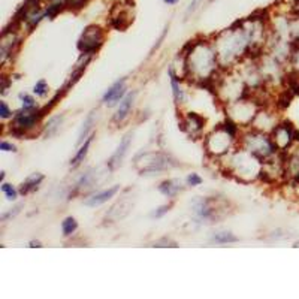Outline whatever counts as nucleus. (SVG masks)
<instances>
[{
	"label": "nucleus",
	"mask_w": 299,
	"mask_h": 299,
	"mask_svg": "<svg viewBox=\"0 0 299 299\" xmlns=\"http://www.w3.org/2000/svg\"><path fill=\"white\" fill-rule=\"evenodd\" d=\"M93 139H94V133H92L90 137L83 142V145L79 147V150L76 151L75 157L70 160V166H72V168H78V166L81 165V163L84 161V159H86V156H87V153H89V148H90Z\"/></svg>",
	"instance_id": "obj_10"
},
{
	"label": "nucleus",
	"mask_w": 299,
	"mask_h": 299,
	"mask_svg": "<svg viewBox=\"0 0 299 299\" xmlns=\"http://www.w3.org/2000/svg\"><path fill=\"white\" fill-rule=\"evenodd\" d=\"M48 92H49V87H48V83L45 79H39L33 87V93L38 97H45L48 94Z\"/></svg>",
	"instance_id": "obj_18"
},
{
	"label": "nucleus",
	"mask_w": 299,
	"mask_h": 299,
	"mask_svg": "<svg viewBox=\"0 0 299 299\" xmlns=\"http://www.w3.org/2000/svg\"><path fill=\"white\" fill-rule=\"evenodd\" d=\"M3 180H5V171H2V172H0V181L3 183Z\"/></svg>",
	"instance_id": "obj_33"
},
{
	"label": "nucleus",
	"mask_w": 299,
	"mask_h": 299,
	"mask_svg": "<svg viewBox=\"0 0 299 299\" xmlns=\"http://www.w3.org/2000/svg\"><path fill=\"white\" fill-rule=\"evenodd\" d=\"M94 114H96V111H92L89 115H87V118L84 120V123H83V127H81V132H79V137H78V145L79 144H83L87 138H89V133H90V130L93 129V124H94Z\"/></svg>",
	"instance_id": "obj_13"
},
{
	"label": "nucleus",
	"mask_w": 299,
	"mask_h": 299,
	"mask_svg": "<svg viewBox=\"0 0 299 299\" xmlns=\"http://www.w3.org/2000/svg\"><path fill=\"white\" fill-rule=\"evenodd\" d=\"M178 2H180V0H163V3H165V5H169V6L177 5Z\"/></svg>",
	"instance_id": "obj_29"
},
{
	"label": "nucleus",
	"mask_w": 299,
	"mask_h": 299,
	"mask_svg": "<svg viewBox=\"0 0 299 299\" xmlns=\"http://www.w3.org/2000/svg\"><path fill=\"white\" fill-rule=\"evenodd\" d=\"M201 2H202V0H192V2H190V5H188V8H187V15H190L192 12H195L196 8L201 5Z\"/></svg>",
	"instance_id": "obj_27"
},
{
	"label": "nucleus",
	"mask_w": 299,
	"mask_h": 299,
	"mask_svg": "<svg viewBox=\"0 0 299 299\" xmlns=\"http://www.w3.org/2000/svg\"><path fill=\"white\" fill-rule=\"evenodd\" d=\"M132 138H133V133L129 132L127 135H124V138L121 139L118 148L115 150V153L113 154V157L110 159V161H108V166H110V169H117L118 166H121V163L130 148V144H132Z\"/></svg>",
	"instance_id": "obj_6"
},
{
	"label": "nucleus",
	"mask_w": 299,
	"mask_h": 299,
	"mask_svg": "<svg viewBox=\"0 0 299 299\" xmlns=\"http://www.w3.org/2000/svg\"><path fill=\"white\" fill-rule=\"evenodd\" d=\"M2 192L5 193V196H6V199H9V201H15L17 199V196H18V192H17V188L12 185V184H8V183H2Z\"/></svg>",
	"instance_id": "obj_20"
},
{
	"label": "nucleus",
	"mask_w": 299,
	"mask_h": 299,
	"mask_svg": "<svg viewBox=\"0 0 299 299\" xmlns=\"http://www.w3.org/2000/svg\"><path fill=\"white\" fill-rule=\"evenodd\" d=\"M168 73H169V76H171V87H172L174 99H175L177 103H181L183 99H184V93H183V90L180 89V78L177 76V73L174 72L172 68H169Z\"/></svg>",
	"instance_id": "obj_14"
},
{
	"label": "nucleus",
	"mask_w": 299,
	"mask_h": 299,
	"mask_svg": "<svg viewBox=\"0 0 299 299\" xmlns=\"http://www.w3.org/2000/svg\"><path fill=\"white\" fill-rule=\"evenodd\" d=\"M0 150H2V151H12V153H15V151H17V147H15L12 142H9V141H2V142H0Z\"/></svg>",
	"instance_id": "obj_26"
},
{
	"label": "nucleus",
	"mask_w": 299,
	"mask_h": 299,
	"mask_svg": "<svg viewBox=\"0 0 299 299\" xmlns=\"http://www.w3.org/2000/svg\"><path fill=\"white\" fill-rule=\"evenodd\" d=\"M105 39V33L99 25L92 24L87 25L78 42V49L83 54H96V51L102 46Z\"/></svg>",
	"instance_id": "obj_1"
},
{
	"label": "nucleus",
	"mask_w": 299,
	"mask_h": 299,
	"mask_svg": "<svg viewBox=\"0 0 299 299\" xmlns=\"http://www.w3.org/2000/svg\"><path fill=\"white\" fill-rule=\"evenodd\" d=\"M292 96H293V93L287 89L286 92H283L281 94H280V97H278V102H277V106L280 108V110H286V108L290 105V102H292Z\"/></svg>",
	"instance_id": "obj_19"
},
{
	"label": "nucleus",
	"mask_w": 299,
	"mask_h": 299,
	"mask_svg": "<svg viewBox=\"0 0 299 299\" xmlns=\"http://www.w3.org/2000/svg\"><path fill=\"white\" fill-rule=\"evenodd\" d=\"M135 97H137V92H130V93H127V94L123 97V100L120 102L118 110H117V113H115V115H114V118H113L114 123H123V121L129 117V114H130V111H132V106H133Z\"/></svg>",
	"instance_id": "obj_8"
},
{
	"label": "nucleus",
	"mask_w": 299,
	"mask_h": 299,
	"mask_svg": "<svg viewBox=\"0 0 299 299\" xmlns=\"http://www.w3.org/2000/svg\"><path fill=\"white\" fill-rule=\"evenodd\" d=\"M126 96V78L118 79L110 89H108L102 97V102L108 106H115Z\"/></svg>",
	"instance_id": "obj_5"
},
{
	"label": "nucleus",
	"mask_w": 299,
	"mask_h": 299,
	"mask_svg": "<svg viewBox=\"0 0 299 299\" xmlns=\"http://www.w3.org/2000/svg\"><path fill=\"white\" fill-rule=\"evenodd\" d=\"M46 3H66L68 0H44Z\"/></svg>",
	"instance_id": "obj_30"
},
{
	"label": "nucleus",
	"mask_w": 299,
	"mask_h": 299,
	"mask_svg": "<svg viewBox=\"0 0 299 299\" xmlns=\"http://www.w3.org/2000/svg\"><path fill=\"white\" fill-rule=\"evenodd\" d=\"M293 141H295V142H299V130H296V129H295V132H293Z\"/></svg>",
	"instance_id": "obj_32"
},
{
	"label": "nucleus",
	"mask_w": 299,
	"mask_h": 299,
	"mask_svg": "<svg viewBox=\"0 0 299 299\" xmlns=\"http://www.w3.org/2000/svg\"><path fill=\"white\" fill-rule=\"evenodd\" d=\"M293 132H295V127L290 121H283L273 129V139L280 150L284 151V150H287V147L292 142H295L293 141Z\"/></svg>",
	"instance_id": "obj_4"
},
{
	"label": "nucleus",
	"mask_w": 299,
	"mask_h": 299,
	"mask_svg": "<svg viewBox=\"0 0 299 299\" xmlns=\"http://www.w3.org/2000/svg\"><path fill=\"white\" fill-rule=\"evenodd\" d=\"M118 192H120V185H113V187H110V188L102 190V192H97V193H94L93 196L87 198V199L84 201V205H87V207H90V208L100 207V205L106 204L111 198H114Z\"/></svg>",
	"instance_id": "obj_7"
},
{
	"label": "nucleus",
	"mask_w": 299,
	"mask_h": 299,
	"mask_svg": "<svg viewBox=\"0 0 299 299\" xmlns=\"http://www.w3.org/2000/svg\"><path fill=\"white\" fill-rule=\"evenodd\" d=\"M187 185H192V187H195V185H199V184H202V178L198 175V174H190L188 177H187Z\"/></svg>",
	"instance_id": "obj_24"
},
{
	"label": "nucleus",
	"mask_w": 299,
	"mask_h": 299,
	"mask_svg": "<svg viewBox=\"0 0 299 299\" xmlns=\"http://www.w3.org/2000/svg\"><path fill=\"white\" fill-rule=\"evenodd\" d=\"M223 129H225V132L228 133V135H230V137L235 139L236 138V133H238V124L233 121V118H226V121H225V124L222 126Z\"/></svg>",
	"instance_id": "obj_21"
},
{
	"label": "nucleus",
	"mask_w": 299,
	"mask_h": 299,
	"mask_svg": "<svg viewBox=\"0 0 299 299\" xmlns=\"http://www.w3.org/2000/svg\"><path fill=\"white\" fill-rule=\"evenodd\" d=\"M42 181H44V175L39 174V172H36V174L30 175L29 178H27V180L21 184V187H20L18 192H20L23 196H24V195H29V193H32V192H35V190L39 188V184H41Z\"/></svg>",
	"instance_id": "obj_9"
},
{
	"label": "nucleus",
	"mask_w": 299,
	"mask_h": 299,
	"mask_svg": "<svg viewBox=\"0 0 299 299\" xmlns=\"http://www.w3.org/2000/svg\"><path fill=\"white\" fill-rule=\"evenodd\" d=\"M211 241L215 244H230V242H238L239 239L230 232H220V233H215L211 238Z\"/></svg>",
	"instance_id": "obj_15"
},
{
	"label": "nucleus",
	"mask_w": 299,
	"mask_h": 299,
	"mask_svg": "<svg viewBox=\"0 0 299 299\" xmlns=\"http://www.w3.org/2000/svg\"><path fill=\"white\" fill-rule=\"evenodd\" d=\"M20 100L23 102L21 110H24V111H32V110H36V108H38L36 100L33 99V96L27 94V93H20Z\"/></svg>",
	"instance_id": "obj_17"
},
{
	"label": "nucleus",
	"mask_w": 299,
	"mask_h": 299,
	"mask_svg": "<svg viewBox=\"0 0 299 299\" xmlns=\"http://www.w3.org/2000/svg\"><path fill=\"white\" fill-rule=\"evenodd\" d=\"M65 117L63 115H56V117H51L46 124H45V129H44V137L45 138H52L54 135H57L59 130H60V126L63 123Z\"/></svg>",
	"instance_id": "obj_12"
},
{
	"label": "nucleus",
	"mask_w": 299,
	"mask_h": 299,
	"mask_svg": "<svg viewBox=\"0 0 299 299\" xmlns=\"http://www.w3.org/2000/svg\"><path fill=\"white\" fill-rule=\"evenodd\" d=\"M23 208V205L20 204V205H17L15 208H14V211H9V212H5V214H2V217H0V219H2V222H6L8 219H11V217H15L18 212H20V209Z\"/></svg>",
	"instance_id": "obj_25"
},
{
	"label": "nucleus",
	"mask_w": 299,
	"mask_h": 299,
	"mask_svg": "<svg viewBox=\"0 0 299 299\" xmlns=\"http://www.w3.org/2000/svg\"><path fill=\"white\" fill-rule=\"evenodd\" d=\"M8 87H9V81H8V78H6V76H3V78H2V94H5V93H6Z\"/></svg>",
	"instance_id": "obj_28"
},
{
	"label": "nucleus",
	"mask_w": 299,
	"mask_h": 299,
	"mask_svg": "<svg viewBox=\"0 0 299 299\" xmlns=\"http://www.w3.org/2000/svg\"><path fill=\"white\" fill-rule=\"evenodd\" d=\"M181 183L177 180H166L159 185V192L166 198H175L177 193L181 190Z\"/></svg>",
	"instance_id": "obj_11"
},
{
	"label": "nucleus",
	"mask_w": 299,
	"mask_h": 299,
	"mask_svg": "<svg viewBox=\"0 0 299 299\" xmlns=\"http://www.w3.org/2000/svg\"><path fill=\"white\" fill-rule=\"evenodd\" d=\"M78 229V223L73 217H66V219L62 222V230H63V235L65 236H70L76 232Z\"/></svg>",
	"instance_id": "obj_16"
},
{
	"label": "nucleus",
	"mask_w": 299,
	"mask_h": 299,
	"mask_svg": "<svg viewBox=\"0 0 299 299\" xmlns=\"http://www.w3.org/2000/svg\"><path fill=\"white\" fill-rule=\"evenodd\" d=\"M230 141H233V138L230 137V135H228L225 132V129L220 126L219 129H217V132L207 139V148L209 153H212L215 156H220V154L228 151V148L230 147Z\"/></svg>",
	"instance_id": "obj_3"
},
{
	"label": "nucleus",
	"mask_w": 299,
	"mask_h": 299,
	"mask_svg": "<svg viewBox=\"0 0 299 299\" xmlns=\"http://www.w3.org/2000/svg\"><path fill=\"white\" fill-rule=\"evenodd\" d=\"M174 166V163L169 161V157L160 153H144L142 154V168L141 172H160Z\"/></svg>",
	"instance_id": "obj_2"
},
{
	"label": "nucleus",
	"mask_w": 299,
	"mask_h": 299,
	"mask_svg": "<svg viewBox=\"0 0 299 299\" xmlns=\"http://www.w3.org/2000/svg\"><path fill=\"white\" fill-rule=\"evenodd\" d=\"M169 209H171V205H161V207H159L156 211L151 212V219H160V217L165 215Z\"/></svg>",
	"instance_id": "obj_23"
},
{
	"label": "nucleus",
	"mask_w": 299,
	"mask_h": 299,
	"mask_svg": "<svg viewBox=\"0 0 299 299\" xmlns=\"http://www.w3.org/2000/svg\"><path fill=\"white\" fill-rule=\"evenodd\" d=\"M30 247H32V249H35V247H38V249L42 247V246H41V241H30Z\"/></svg>",
	"instance_id": "obj_31"
},
{
	"label": "nucleus",
	"mask_w": 299,
	"mask_h": 299,
	"mask_svg": "<svg viewBox=\"0 0 299 299\" xmlns=\"http://www.w3.org/2000/svg\"><path fill=\"white\" fill-rule=\"evenodd\" d=\"M0 117H2L3 120H8V118L12 117V110L8 106V103L3 102V100L0 102Z\"/></svg>",
	"instance_id": "obj_22"
}]
</instances>
